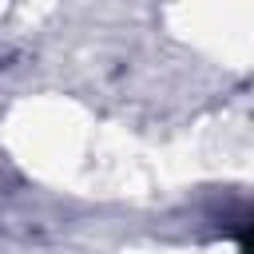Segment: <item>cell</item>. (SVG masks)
Wrapping results in <instances>:
<instances>
[]
</instances>
